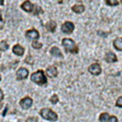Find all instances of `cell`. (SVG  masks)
<instances>
[{
  "mask_svg": "<svg viewBox=\"0 0 122 122\" xmlns=\"http://www.w3.org/2000/svg\"><path fill=\"white\" fill-rule=\"evenodd\" d=\"M8 48H9V44H8L5 41H3L0 42V51H5V50H7Z\"/></svg>",
  "mask_w": 122,
  "mask_h": 122,
  "instance_id": "cell-18",
  "label": "cell"
},
{
  "mask_svg": "<svg viewBox=\"0 0 122 122\" xmlns=\"http://www.w3.org/2000/svg\"><path fill=\"white\" fill-rule=\"evenodd\" d=\"M26 122H38V118L37 117H34V116L28 117L27 120H26Z\"/></svg>",
  "mask_w": 122,
  "mask_h": 122,
  "instance_id": "cell-24",
  "label": "cell"
},
{
  "mask_svg": "<svg viewBox=\"0 0 122 122\" xmlns=\"http://www.w3.org/2000/svg\"><path fill=\"white\" fill-rule=\"evenodd\" d=\"M31 81L36 83L39 86H45L47 84V79L46 76L43 72V70H38L36 72H34L31 75Z\"/></svg>",
  "mask_w": 122,
  "mask_h": 122,
  "instance_id": "cell-1",
  "label": "cell"
},
{
  "mask_svg": "<svg viewBox=\"0 0 122 122\" xmlns=\"http://www.w3.org/2000/svg\"><path fill=\"white\" fill-rule=\"evenodd\" d=\"M42 12H43V11H42V9H41L40 6H38V5H35L34 11H33V15H38L41 14Z\"/></svg>",
  "mask_w": 122,
  "mask_h": 122,
  "instance_id": "cell-19",
  "label": "cell"
},
{
  "mask_svg": "<svg viewBox=\"0 0 122 122\" xmlns=\"http://www.w3.org/2000/svg\"><path fill=\"white\" fill-rule=\"evenodd\" d=\"M0 5H1V6L4 5V0H0Z\"/></svg>",
  "mask_w": 122,
  "mask_h": 122,
  "instance_id": "cell-28",
  "label": "cell"
},
{
  "mask_svg": "<svg viewBox=\"0 0 122 122\" xmlns=\"http://www.w3.org/2000/svg\"><path fill=\"white\" fill-rule=\"evenodd\" d=\"M21 9L25 12H28V13H33L34 11V8H35V5H33L31 3V1H29V0H26L24 1L22 4H21Z\"/></svg>",
  "mask_w": 122,
  "mask_h": 122,
  "instance_id": "cell-9",
  "label": "cell"
},
{
  "mask_svg": "<svg viewBox=\"0 0 122 122\" xmlns=\"http://www.w3.org/2000/svg\"><path fill=\"white\" fill-rule=\"evenodd\" d=\"M61 29H62V32L65 34H71L74 31V24L70 21H66L62 25Z\"/></svg>",
  "mask_w": 122,
  "mask_h": 122,
  "instance_id": "cell-4",
  "label": "cell"
},
{
  "mask_svg": "<svg viewBox=\"0 0 122 122\" xmlns=\"http://www.w3.org/2000/svg\"><path fill=\"white\" fill-rule=\"evenodd\" d=\"M40 114L42 118L46 119V120H50V121H57L58 120V114L52 111L51 109L48 108H43L41 110Z\"/></svg>",
  "mask_w": 122,
  "mask_h": 122,
  "instance_id": "cell-3",
  "label": "cell"
},
{
  "mask_svg": "<svg viewBox=\"0 0 122 122\" xmlns=\"http://www.w3.org/2000/svg\"><path fill=\"white\" fill-rule=\"evenodd\" d=\"M46 74H47L50 78H55V77H57V75H58V69H57V67L54 66L47 67V69H46Z\"/></svg>",
  "mask_w": 122,
  "mask_h": 122,
  "instance_id": "cell-10",
  "label": "cell"
},
{
  "mask_svg": "<svg viewBox=\"0 0 122 122\" xmlns=\"http://www.w3.org/2000/svg\"><path fill=\"white\" fill-rule=\"evenodd\" d=\"M45 28L47 29V31H48V32L54 33V32H55V30H56V28H57V24H56V22H55L54 20H50V21H48V22L46 23Z\"/></svg>",
  "mask_w": 122,
  "mask_h": 122,
  "instance_id": "cell-12",
  "label": "cell"
},
{
  "mask_svg": "<svg viewBox=\"0 0 122 122\" xmlns=\"http://www.w3.org/2000/svg\"><path fill=\"white\" fill-rule=\"evenodd\" d=\"M120 2H121V4H122V0H120Z\"/></svg>",
  "mask_w": 122,
  "mask_h": 122,
  "instance_id": "cell-29",
  "label": "cell"
},
{
  "mask_svg": "<svg viewBox=\"0 0 122 122\" xmlns=\"http://www.w3.org/2000/svg\"><path fill=\"white\" fill-rule=\"evenodd\" d=\"M4 98V93H3V91L1 90V88H0V101H2Z\"/></svg>",
  "mask_w": 122,
  "mask_h": 122,
  "instance_id": "cell-26",
  "label": "cell"
},
{
  "mask_svg": "<svg viewBox=\"0 0 122 122\" xmlns=\"http://www.w3.org/2000/svg\"><path fill=\"white\" fill-rule=\"evenodd\" d=\"M0 81H1V76H0Z\"/></svg>",
  "mask_w": 122,
  "mask_h": 122,
  "instance_id": "cell-30",
  "label": "cell"
},
{
  "mask_svg": "<svg viewBox=\"0 0 122 122\" xmlns=\"http://www.w3.org/2000/svg\"><path fill=\"white\" fill-rule=\"evenodd\" d=\"M0 22H3V19H2V14H1V10H0Z\"/></svg>",
  "mask_w": 122,
  "mask_h": 122,
  "instance_id": "cell-27",
  "label": "cell"
},
{
  "mask_svg": "<svg viewBox=\"0 0 122 122\" xmlns=\"http://www.w3.org/2000/svg\"><path fill=\"white\" fill-rule=\"evenodd\" d=\"M32 46H33V48H35V49H41V48L42 47V44L40 43V42H38L37 41H34L32 42Z\"/></svg>",
  "mask_w": 122,
  "mask_h": 122,
  "instance_id": "cell-22",
  "label": "cell"
},
{
  "mask_svg": "<svg viewBox=\"0 0 122 122\" xmlns=\"http://www.w3.org/2000/svg\"><path fill=\"white\" fill-rule=\"evenodd\" d=\"M109 122H118V119L115 117V116H111L110 117V120H109Z\"/></svg>",
  "mask_w": 122,
  "mask_h": 122,
  "instance_id": "cell-25",
  "label": "cell"
},
{
  "mask_svg": "<svg viewBox=\"0 0 122 122\" xmlns=\"http://www.w3.org/2000/svg\"><path fill=\"white\" fill-rule=\"evenodd\" d=\"M113 47L118 51H122V38H117L113 41Z\"/></svg>",
  "mask_w": 122,
  "mask_h": 122,
  "instance_id": "cell-15",
  "label": "cell"
},
{
  "mask_svg": "<svg viewBox=\"0 0 122 122\" xmlns=\"http://www.w3.org/2000/svg\"><path fill=\"white\" fill-rule=\"evenodd\" d=\"M115 105H116L117 107H119V108H122V96H120V97L116 100Z\"/></svg>",
  "mask_w": 122,
  "mask_h": 122,
  "instance_id": "cell-23",
  "label": "cell"
},
{
  "mask_svg": "<svg viewBox=\"0 0 122 122\" xmlns=\"http://www.w3.org/2000/svg\"><path fill=\"white\" fill-rule=\"evenodd\" d=\"M0 108H1V106H0Z\"/></svg>",
  "mask_w": 122,
  "mask_h": 122,
  "instance_id": "cell-31",
  "label": "cell"
},
{
  "mask_svg": "<svg viewBox=\"0 0 122 122\" xmlns=\"http://www.w3.org/2000/svg\"><path fill=\"white\" fill-rule=\"evenodd\" d=\"M62 44L65 47L66 52H69V53H72V54H77L78 51H79V48L76 45L75 41L71 39H66V38L64 39L62 41Z\"/></svg>",
  "mask_w": 122,
  "mask_h": 122,
  "instance_id": "cell-2",
  "label": "cell"
},
{
  "mask_svg": "<svg viewBox=\"0 0 122 122\" xmlns=\"http://www.w3.org/2000/svg\"><path fill=\"white\" fill-rule=\"evenodd\" d=\"M105 60L107 61L108 63H115L117 61V58H116V55L112 52H108L106 55H105Z\"/></svg>",
  "mask_w": 122,
  "mask_h": 122,
  "instance_id": "cell-11",
  "label": "cell"
},
{
  "mask_svg": "<svg viewBox=\"0 0 122 122\" xmlns=\"http://www.w3.org/2000/svg\"><path fill=\"white\" fill-rule=\"evenodd\" d=\"M105 2L109 6H117L118 5V1H117V0H105Z\"/></svg>",
  "mask_w": 122,
  "mask_h": 122,
  "instance_id": "cell-20",
  "label": "cell"
},
{
  "mask_svg": "<svg viewBox=\"0 0 122 122\" xmlns=\"http://www.w3.org/2000/svg\"><path fill=\"white\" fill-rule=\"evenodd\" d=\"M71 10H72L74 13H76V14H82V13L85 11V6L82 5V4H80V5H74V6L71 8Z\"/></svg>",
  "mask_w": 122,
  "mask_h": 122,
  "instance_id": "cell-16",
  "label": "cell"
},
{
  "mask_svg": "<svg viewBox=\"0 0 122 122\" xmlns=\"http://www.w3.org/2000/svg\"><path fill=\"white\" fill-rule=\"evenodd\" d=\"M50 54L52 56H54V57H57V58H63L62 52H61V50L56 46H54V47H52L50 49Z\"/></svg>",
  "mask_w": 122,
  "mask_h": 122,
  "instance_id": "cell-14",
  "label": "cell"
},
{
  "mask_svg": "<svg viewBox=\"0 0 122 122\" xmlns=\"http://www.w3.org/2000/svg\"><path fill=\"white\" fill-rule=\"evenodd\" d=\"M110 117H111V116L109 115V113L103 112V113H101V115L99 116V120H100V122H109Z\"/></svg>",
  "mask_w": 122,
  "mask_h": 122,
  "instance_id": "cell-17",
  "label": "cell"
},
{
  "mask_svg": "<svg viewBox=\"0 0 122 122\" xmlns=\"http://www.w3.org/2000/svg\"><path fill=\"white\" fill-rule=\"evenodd\" d=\"M13 52L16 55V56H22L24 54V48L22 46H20L19 44H15L13 47Z\"/></svg>",
  "mask_w": 122,
  "mask_h": 122,
  "instance_id": "cell-13",
  "label": "cell"
},
{
  "mask_svg": "<svg viewBox=\"0 0 122 122\" xmlns=\"http://www.w3.org/2000/svg\"><path fill=\"white\" fill-rule=\"evenodd\" d=\"M16 79L17 80H24V79H26L27 77H28V75H29V71H28V69L27 68H25V67H20L17 71H16Z\"/></svg>",
  "mask_w": 122,
  "mask_h": 122,
  "instance_id": "cell-8",
  "label": "cell"
},
{
  "mask_svg": "<svg viewBox=\"0 0 122 122\" xmlns=\"http://www.w3.org/2000/svg\"><path fill=\"white\" fill-rule=\"evenodd\" d=\"M32 104H33V99H32L31 97H29V96L24 97V98L21 99L20 102H19L20 107H21L22 109H24V110H27V109H29V108H31Z\"/></svg>",
  "mask_w": 122,
  "mask_h": 122,
  "instance_id": "cell-6",
  "label": "cell"
},
{
  "mask_svg": "<svg viewBox=\"0 0 122 122\" xmlns=\"http://www.w3.org/2000/svg\"><path fill=\"white\" fill-rule=\"evenodd\" d=\"M25 35H26V38L28 40H33V41H37L40 38V34H39V32L37 31L36 29L28 30V31L25 33Z\"/></svg>",
  "mask_w": 122,
  "mask_h": 122,
  "instance_id": "cell-7",
  "label": "cell"
},
{
  "mask_svg": "<svg viewBox=\"0 0 122 122\" xmlns=\"http://www.w3.org/2000/svg\"><path fill=\"white\" fill-rule=\"evenodd\" d=\"M50 102L52 103V104H57L58 102H59V97H58V95L57 94H53L51 97H50Z\"/></svg>",
  "mask_w": 122,
  "mask_h": 122,
  "instance_id": "cell-21",
  "label": "cell"
},
{
  "mask_svg": "<svg viewBox=\"0 0 122 122\" xmlns=\"http://www.w3.org/2000/svg\"><path fill=\"white\" fill-rule=\"evenodd\" d=\"M88 71H89L90 74L97 76V75H99V74L101 73L102 69H101V66H100V65H99L98 63H94V64H92V65L89 66Z\"/></svg>",
  "mask_w": 122,
  "mask_h": 122,
  "instance_id": "cell-5",
  "label": "cell"
}]
</instances>
